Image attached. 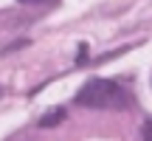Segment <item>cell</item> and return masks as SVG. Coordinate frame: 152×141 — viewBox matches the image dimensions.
<instances>
[{
  "mask_svg": "<svg viewBox=\"0 0 152 141\" xmlns=\"http://www.w3.org/2000/svg\"><path fill=\"white\" fill-rule=\"evenodd\" d=\"M62 119H65V107H51L37 124L39 127H56V124H62Z\"/></svg>",
  "mask_w": 152,
  "mask_h": 141,
  "instance_id": "2",
  "label": "cell"
},
{
  "mask_svg": "<svg viewBox=\"0 0 152 141\" xmlns=\"http://www.w3.org/2000/svg\"><path fill=\"white\" fill-rule=\"evenodd\" d=\"M144 141H152V121L144 124Z\"/></svg>",
  "mask_w": 152,
  "mask_h": 141,
  "instance_id": "5",
  "label": "cell"
},
{
  "mask_svg": "<svg viewBox=\"0 0 152 141\" xmlns=\"http://www.w3.org/2000/svg\"><path fill=\"white\" fill-rule=\"evenodd\" d=\"M23 45H28V40H17V43L6 45V48H3V54H9V51H17V48H23Z\"/></svg>",
  "mask_w": 152,
  "mask_h": 141,
  "instance_id": "3",
  "label": "cell"
},
{
  "mask_svg": "<svg viewBox=\"0 0 152 141\" xmlns=\"http://www.w3.org/2000/svg\"><path fill=\"white\" fill-rule=\"evenodd\" d=\"M76 104L93 110H124L130 104V93L113 79H90L79 87Z\"/></svg>",
  "mask_w": 152,
  "mask_h": 141,
  "instance_id": "1",
  "label": "cell"
},
{
  "mask_svg": "<svg viewBox=\"0 0 152 141\" xmlns=\"http://www.w3.org/2000/svg\"><path fill=\"white\" fill-rule=\"evenodd\" d=\"M82 62H87V45H82V48H79V57H76V65H82Z\"/></svg>",
  "mask_w": 152,
  "mask_h": 141,
  "instance_id": "4",
  "label": "cell"
}]
</instances>
